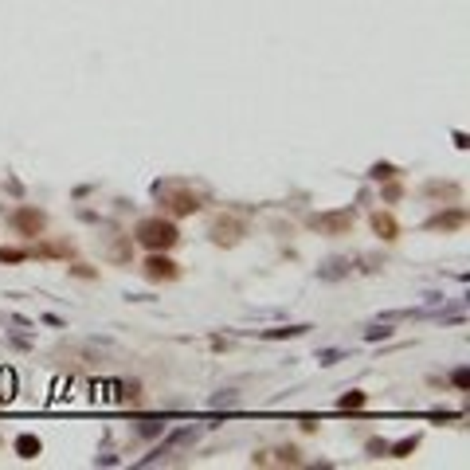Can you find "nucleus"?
Listing matches in <instances>:
<instances>
[{
	"mask_svg": "<svg viewBox=\"0 0 470 470\" xmlns=\"http://www.w3.org/2000/svg\"><path fill=\"white\" fill-rule=\"evenodd\" d=\"M20 259H28V251H4V247H0V263H20Z\"/></svg>",
	"mask_w": 470,
	"mask_h": 470,
	"instance_id": "15",
	"label": "nucleus"
},
{
	"mask_svg": "<svg viewBox=\"0 0 470 470\" xmlns=\"http://www.w3.org/2000/svg\"><path fill=\"white\" fill-rule=\"evenodd\" d=\"M318 274H321V279H341V274H349V259H330Z\"/></svg>",
	"mask_w": 470,
	"mask_h": 470,
	"instance_id": "11",
	"label": "nucleus"
},
{
	"mask_svg": "<svg viewBox=\"0 0 470 470\" xmlns=\"http://www.w3.org/2000/svg\"><path fill=\"white\" fill-rule=\"evenodd\" d=\"M314 231H330V235H345V228H353V212H330V216H314Z\"/></svg>",
	"mask_w": 470,
	"mask_h": 470,
	"instance_id": "4",
	"label": "nucleus"
},
{
	"mask_svg": "<svg viewBox=\"0 0 470 470\" xmlns=\"http://www.w3.org/2000/svg\"><path fill=\"white\" fill-rule=\"evenodd\" d=\"M255 462H259V467H267V462H298V450H294V447L263 450V455H255Z\"/></svg>",
	"mask_w": 470,
	"mask_h": 470,
	"instance_id": "9",
	"label": "nucleus"
},
{
	"mask_svg": "<svg viewBox=\"0 0 470 470\" xmlns=\"http://www.w3.org/2000/svg\"><path fill=\"white\" fill-rule=\"evenodd\" d=\"M43 223H47V216H43V212H36V208H20L16 216H12V228L20 231V235H40Z\"/></svg>",
	"mask_w": 470,
	"mask_h": 470,
	"instance_id": "5",
	"label": "nucleus"
},
{
	"mask_svg": "<svg viewBox=\"0 0 470 470\" xmlns=\"http://www.w3.org/2000/svg\"><path fill=\"white\" fill-rule=\"evenodd\" d=\"M161 196V204L172 212V216H192V212H200V196L189 189V184H180V180H165L153 189Z\"/></svg>",
	"mask_w": 470,
	"mask_h": 470,
	"instance_id": "2",
	"label": "nucleus"
},
{
	"mask_svg": "<svg viewBox=\"0 0 470 470\" xmlns=\"http://www.w3.org/2000/svg\"><path fill=\"white\" fill-rule=\"evenodd\" d=\"M141 270H145V279H153V282H172V279L180 274V267H177L172 259H165L161 251H153L149 259H145V267H141Z\"/></svg>",
	"mask_w": 470,
	"mask_h": 470,
	"instance_id": "3",
	"label": "nucleus"
},
{
	"mask_svg": "<svg viewBox=\"0 0 470 470\" xmlns=\"http://www.w3.org/2000/svg\"><path fill=\"white\" fill-rule=\"evenodd\" d=\"M416 443H420V439H416V435H411V439H400V443H396V447H392V455H396V459H404L408 450H416Z\"/></svg>",
	"mask_w": 470,
	"mask_h": 470,
	"instance_id": "14",
	"label": "nucleus"
},
{
	"mask_svg": "<svg viewBox=\"0 0 470 470\" xmlns=\"http://www.w3.org/2000/svg\"><path fill=\"white\" fill-rule=\"evenodd\" d=\"M450 381L459 384V388H467V369H455V376H450Z\"/></svg>",
	"mask_w": 470,
	"mask_h": 470,
	"instance_id": "16",
	"label": "nucleus"
},
{
	"mask_svg": "<svg viewBox=\"0 0 470 470\" xmlns=\"http://www.w3.org/2000/svg\"><path fill=\"white\" fill-rule=\"evenodd\" d=\"M462 223H467V212L450 208L447 216H435V220L427 223V231H455V228H462Z\"/></svg>",
	"mask_w": 470,
	"mask_h": 470,
	"instance_id": "7",
	"label": "nucleus"
},
{
	"mask_svg": "<svg viewBox=\"0 0 470 470\" xmlns=\"http://www.w3.org/2000/svg\"><path fill=\"white\" fill-rule=\"evenodd\" d=\"M365 400H369L365 392H345L341 396V408H365Z\"/></svg>",
	"mask_w": 470,
	"mask_h": 470,
	"instance_id": "13",
	"label": "nucleus"
},
{
	"mask_svg": "<svg viewBox=\"0 0 470 470\" xmlns=\"http://www.w3.org/2000/svg\"><path fill=\"white\" fill-rule=\"evenodd\" d=\"M372 231H376L381 240H396V235H400V223L392 220L388 212H376V216H372Z\"/></svg>",
	"mask_w": 470,
	"mask_h": 470,
	"instance_id": "8",
	"label": "nucleus"
},
{
	"mask_svg": "<svg viewBox=\"0 0 470 470\" xmlns=\"http://www.w3.org/2000/svg\"><path fill=\"white\" fill-rule=\"evenodd\" d=\"M306 330H310V325H291V330H267L263 337H267V341H279V337H302Z\"/></svg>",
	"mask_w": 470,
	"mask_h": 470,
	"instance_id": "12",
	"label": "nucleus"
},
{
	"mask_svg": "<svg viewBox=\"0 0 470 470\" xmlns=\"http://www.w3.org/2000/svg\"><path fill=\"white\" fill-rule=\"evenodd\" d=\"M16 455H20V459H36V455H40V439H36V435H20V439H16Z\"/></svg>",
	"mask_w": 470,
	"mask_h": 470,
	"instance_id": "10",
	"label": "nucleus"
},
{
	"mask_svg": "<svg viewBox=\"0 0 470 470\" xmlns=\"http://www.w3.org/2000/svg\"><path fill=\"white\" fill-rule=\"evenodd\" d=\"M243 231H247V228H243L240 220H216V223H212V240H216V243H235Z\"/></svg>",
	"mask_w": 470,
	"mask_h": 470,
	"instance_id": "6",
	"label": "nucleus"
},
{
	"mask_svg": "<svg viewBox=\"0 0 470 470\" xmlns=\"http://www.w3.org/2000/svg\"><path fill=\"white\" fill-rule=\"evenodd\" d=\"M133 235H138L141 247H149V251H169V247H177V243H180L177 223H172V220H161V216H149V220H141Z\"/></svg>",
	"mask_w": 470,
	"mask_h": 470,
	"instance_id": "1",
	"label": "nucleus"
}]
</instances>
